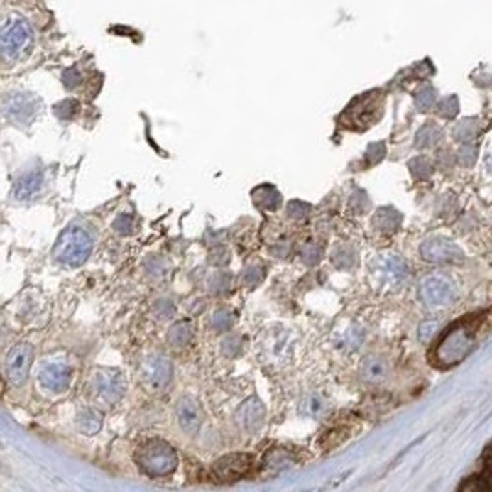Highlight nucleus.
Here are the masks:
<instances>
[{"instance_id":"obj_1","label":"nucleus","mask_w":492,"mask_h":492,"mask_svg":"<svg viewBox=\"0 0 492 492\" xmlns=\"http://www.w3.org/2000/svg\"><path fill=\"white\" fill-rule=\"evenodd\" d=\"M476 330H478L476 317L454 324L435 346L432 363L437 367H452V365L459 363L461 360H465L476 346Z\"/></svg>"},{"instance_id":"obj_2","label":"nucleus","mask_w":492,"mask_h":492,"mask_svg":"<svg viewBox=\"0 0 492 492\" xmlns=\"http://www.w3.org/2000/svg\"><path fill=\"white\" fill-rule=\"evenodd\" d=\"M92 251V238L89 236L87 231L80 227L65 229L60 234L58 242L54 247L55 260H60L61 264L70 266V268H78L91 256Z\"/></svg>"},{"instance_id":"obj_3","label":"nucleus","mask_w":492,"mask_h":492,"mask_svg":"<svg viewBox=\"0 0 492 492\" xmlns=\"http://www.w3.org/2000/svg\"><path fill=\"white\" fill-rule=\"evenodd\" d=\"M33 43V30L24 18H9L4 26L0 28V54L9 61L23 58Z\"/></svg>"},{"instance_id":"obj_4","label":"nucleus","mask_w":492,"mask_h":492,"mask_svg":"<svg viewBox=\"0 0 492 492\" xmlns=\"http://www.w3.org/2000/svg\"><path fill=\"white\" fill-rule=\"evenodd\" d=\"M137 463L150 476H168L177 466V454L164 441H150L137 452Z\"/></svg>"},{"instance_id":"obj_5","label":"nucleus","mask_w":492,"mask_h":492,"mask_svg":"<svg viewBox=\"0 0 492 492\" xmlns=\"http://www.w3.org/2000/svg\"><path fill=\"white\" fill-rule=\"evenodd\" d=\"M92 400H96L102 406H114L126 393V380H124L122 373L116 369H98L92 376L91 383Z\"/></svg>"},{"instance_id":"obj_6","label":"nucleus","mask_w":492,"mask_h":492,"mask_svg":"<svg viewBox=\"0 0 492 492\" xmlns=\"http://www.w3.org/2000/svg\"><path fill=\"white\" fill-rule=\"evenodd\" d=\"M172 380V363L166 356L153 354L141 367V382L150 393H160Z\"/></svg>"},{"instance_id":"obj_7","label":"nucleus","mask_w":492,"mask_h":492,"mask_svg":"<svg viewBox=\"0 0 492 492\" xmlns=\"http://www.w3.org/2000/svg\"><path fill=\"white\" fill-rule=\"evenodd\" d=\"M456 297L454 284L442 275H430L420 284V299L430 308H444Z\"/></svg>"},{"instance_id":"obj_8","label":"nucleus","mask_w":492,"mask_h":492,"mask_svg":"<svg viewBox=\"0 0 492 492\" xmlns=\"http://www.w3.org/2000/svg\"><path fill=\"white\" fill-rule=\"evenodd\" d=\"M420 256L432 264H456L465 258V253L447 238H430L420 246Z\"/></svg>"},{"instance_id":"obj_9","label":"nucleus","mask_w":492,"mask_h":492,"mask_svg":"<svg viewBox=\"0 0 492 492\" xmlns=\"http://www.w3.org/2000/svg\"><path fill=\"white\" fill-rule=\"evenodd\" d=\"M33 361V349L28 343H18L6 358V378L11 386H21L30 374Z\"/></svg>"},{"instance_id":"obj_10","label":"nucleus","mask_w":492,"mask_h":492,"mask_svg":"<svg viewBox=\"0 0 492 492\" xmlns=\"http://www.w3.org/2000/svg\"><path fill=\"white\" fill-rule=\"evenodd\" d=\"M253 466V457L249 454H229V456L219 457L214 463L212 470L219 479L224 481H234L244 476L249 474Z\"/></svg>"},{"instance_id":"obj_11","label":"nucleus","mask_w":492,"mask_h":492,"mask_svg":"<svg viewBox=\"0 0 492 492\" xmlns=\"http://www.w3.org/2000/svg\"><path fill=\"white\" fill-rule=\"evenodd\" d=\"M236 424L246 433H256L264 426L266 408L258 397H251L234 413Z\"/></svg>"},{"instance_id":"obj_12","label":"nucleus","mask_w":492,"mask_h":492,"mask_svg":"<svg viewBox=\"0 0 492 492\" xmlns=\"http://www.w3.org/2000/svg\"><path fill=\"white\" fill-rule=\"evenodd\" d=\"M408 273L406 262L398 255H386L376 262V277L383 286H398Z\"/></svg>"},{"instance_id":"obj_13","label":"nucleus","mask_w":492,"mask_h":492,"mask_svg":"<svg viewBox=\"0 0 492 492\" xmlns=\"http://www.w3.org/2000/svg\"><path fill=\"white\" fill-rule=\"evenodd\" d=\"M175 417H177L179 428L188 435H194L203 422V411H201L199 404L190 397H182L177 402Z\"/></svg>"},{"instance_id":"obj_14","label":"nucleus","mask_w":492,"mask_h":492,"mask_svg":"<svg viewBox=\"0 0 492 492\" xmlns=\"http://www.w3.org/2000/svg\"><path fill=\"white\" fill-rule=\"evenodd\" d=\"M41 383L46 389L54 393H63L69 389L70 378H72V371L69 365L65 363H48L41 369Z\"/></svg>"},{"instance_id":"obj_15","label":"nucleus","mask_w":492,"mask_h":492,"mask_svg":"<svg viewBox=\"0 0 492 492\" xmlns=\"http://www.w3.org/2000/svg\"><path fill=\"white\" fill-rule=\"evenodd\" d=\"M37 102L32 94H13L6 100V114L11 120L17 122H26L28 119H32L35 113Z\"/></svg>"},{"instance_id":"obj_16","label":"nucleus","mask_w":492,"mask_h":492,"mask_svg":"<svg viewBox=\"0 0 492 492\" xmlns=\"http://www.w3.org/2000/svg\"><path fill=\"white\" fill-rule=\"evenodd\" d=\"M376 96H374V92H371V94L363 96L361 100L356 102L354 105H352L351 109H349V116H351V122L356 124L358 128H363V126H369L373 120H376V114H374V111H376Z\"/></svg>"},{"instance_id":"obj_17","label":"nucleus","mask_w":492,"mask_h":492,"mask_svg":"<svg viewBox=\"0 0 492 492\" xmlns=\"http://www.w3.org/2000/svg\"><path fill=\"white\" fill-rule=\"evenodd\" d=\"M389 376L388 361L380 356H369L361 363V378L369 383H382Z\"/></svg>"},{"instance_id":"obj_18","label":"nucleus","mask_w":492,"mask_h":492,"mask_svg":"<svg viewBox=\"0 0 492 492\" xmlns=\"http://www.w3.org/2000/svg\"><path fill=\"white\" fill-rule=\"evenodd\" d=\"M41 187H43L41 173L30 172V173H26V175H23V177L18 179L17 185H15V188H13V194H15V197H17V199H21V201L32 199V197H35L37 194H39Z\"/></svg>"},{"instance_id":"obj_19","label":"nucleus","mask_w":492,"mask_h":492,"mask_svg":"<svg viewBox=\"0 0 492 492\" xmlns=\"http://www.w3.org/2000/svg\"><path fill=\"white\" fill-rule=\"evenodd\" d=\"M402 224V214L397 212L395 209H389V207H383L378 209L373 216V227L380 233H395Z\"/></svg>"},{"instance_id":"obj_20","label":"nucleus","mask_w":492,"mask_h":492,"mask_svg":"<svg viewBox=\"0 0 492 492\" xmlns=\"http://www.w3.org/2000/svg\"><path fill=\"white\" fill-rule=\"evenodd\" d=\"M253 201L258 209L264 210H277L280 205V194L277 188L269 187V185H262L256 190H253Z\"/></svg>"},{"instance_id":"obj_21","label":"nucleus","mask_w":492,"mask_h":492,"mask_svg":"<svg viewBox=\"0 0 492 492\" xmlns=\"http://www.w3.org/2000/svg\"><path fill=\"white\" fill-rule=\"evenodd\" d=\"M442 138V129L435 124H426L417 133V138H415V146L420 148V150H426V148L437 146Z\"/></svg>"},{"instance_id":"obj_22","label":"nucleus","mask_w":492,"mask_h":492,"mask_svg":"<svg viewBox=\"0 0 492 492\" xmlns=\"http://www.w3.org/2000/svg\"><path fill=\"white\" fill-rule=\"evenodd\" d=\"M192 336H194L192 324L188 321H179L168 330V343L175 349H181L192 341Z\"/></svg>"},{"instance_id":"obj_23","label":"nucleus","mask_w":492,"mask_h":492,"mask_svg":"<svg viewBox=\"0 0 492 492\" xmlns=\"http://www.w3.org/2000/svg\"><path fill=\"white\" fill-rule=\"evenodd\" d=\"M78 428L83 435H94L102 428V413L96 410H83L78 415Z\"/></svg>"},{"instance_id":"obj_24","label":"nucleus","mask_w":492,"mask_h":492,"mask_svg":"<svg viewBox=\"0 0 492 492\" xmlns=\"http://www.w3.org/2000/svg\"><path fill=\"white\" fill-rule=\"evenodd\" d=\"M328 404L321 395H310L306 397L301 404V411L306 415V417H319L327 411Z\"/></svg>"},{"instance_id":"obj_25","label":"nucleus","mask_w":492,"mask_h":492,"mask_svg":"<svg viewBox=\"0 0 492 492\" xmlns=\"http://www.w3.org/2000/svg\"><path fill=\"white\" fill-rule=\"evenodd\" d=\"M233 324L234 315L233 312L227 310V308H219V310L212 315V319H210V327L214 328L216 332H227V330L233 328Z\"/></svg>"},{"instance_id":"obj_26","label":"nucleus","mask_w":492,"mask_h":492,"mask_svg":"<svg viewBox=\"0 0 492 492\" xmlns=\"http://www.w3.org/2000/svg\"><path fill=\"white\" fill-rule=\"evenodd\" d=\"M478 131H479V126L476 120H465V122H461L459 126H457L456 131H454V137H456V141L459 142H470V141H474Z\"/></svg>"},{"instance_id":"obj_27","label":"nucleus","mask_w":492,"mask_h":492,"mask_svg":"<svg viewBox=\"0 0 492 492\" xmlns=\"http://www.w3.org/2000/svg\"><path fill=\"white\" fill-rule=\"evenodd\" d=\"M334 264L339 269H351L356 262V253L352 247L343 246L334 253Z\"/></svg>"},{"instance_id":"obj_28","label":"nucleus","mask_w":492,"mask_h":492,"mask_svg":"<svg viewBox=\"0 0 492 492\" xmlns=\"http://www.w3.org/2000/svg\"><path fill=\"white\" fill-rule=\"evenodd\" d=\"M410 170L415 179H428L433 173V164L426 157H417L410 160Z\"/></svg>"},{"instance_id":"obj_29","label":"nucleus","mask_w":492,"mask_h":492,"mask_svg":"<svg viewBox=\"0 0 492 492\" xmlns=\"http://www.w3.org/2000/svg\"><path fill=\"white\" fill-rule=\"evenodd\" d=\"M231 286V277L225 271H216L209 280V290L212 293H225Z\"/></svg>"},{"instance_id":"obj_30","label":"nucleus","mask_w":492,"mask_h":492,"mask_svg":"<svg viewBox=\"0 0 492 492\" xmlns=\"http://www.w3.org/2000/svg\"><path fill=\"white\" fill-rule=\"evenodd\" d=\"M222 352H224L227 358H236V356L242 352V339L238 336H234V334L227 336L224 341H222Z\"/></svg>"},{"instance_id":"obj_31","label":"nucleus","mask_w":492,"mask_h":492,"mask_svg":"<svg viewBox=\"0 0 492 492\" xmlns=\"http://www.w3.org/2000/svg\"><path fill=\"white\" fill-rule=\"evenodd\" d=\"M264 278V268L262 266H249L242 273V284L244 286H256L262 283Z\"/></svg>"},{"instance_id":"obj_32","label":"nucleus","mask_w":492,"mask_h":492,"mask_svg":"<svg viewBox=\"0 0 492 492\" xmlns=\"http://www.w3.org/2000/svg\"><path fill=\"white\" fill-rule=\"evenodd\" d=\"M435 100H437L435 91H433L432 87H426V89H422V91L417 94V107H419V111H428L432 109Z\"/></svg>"},{"instance_id":"obj_33","label":"nucleus","mask_w":492,"mask_h":492,"mask_svg":"<svg viewBox=\"0 0 492 492\" xmlns=\"http://www.w3.org/2000/svg\"><path fill=\"white\" fill-rule=\"evenodd\" d=\"M321 255H323V251H321L319 246H315V244H308V246L302 247L301 251V258L305 264L308 266H314L317 264L321 260Z\"/></svg>"},{"instance_id":"obj_34","label":"nucleus","mask_w":492,"mask_h":492,"mask_svg":"<svg viewBox=\"0 0 492 492\" xmlns=\"http://www.w3.org/2000/svg\"><path fill=\"white\" fill-rule=\"evenodd\" d=\"M439 323L437 321H426L419 327V339L422 343H430L433 339V336L437 334Z\"/></svg>"},{"instance_id":"obj_35","label":"nucleus","mask_w":492,"mask_h":492,"mask_svg":"<svg viewBox=\"0 0 492 492\" xmlns=\"http://www.w3.org/2000/svg\"><path fill=\"white\" fill-rule=\"evenodd\" d=\"M288 214H290V218L305 219L306 216L310 214V205L301 203V201H292V203L288 205Z\"/></svg>"},{"instance_id":"obj_36","label":"nucleus","mask_w":492,"mask_h":492,"mask_svg":"<svg viewBox=\"0 0 492 492\" xmlns=\"http://www.w3.org/2000/svg\"><path fill=\"white\" fill-rule=\"evenodd\" d=\"M114 231L120 234H131L133 233V216L131 214H122L114 219L113 224Z\"/></svg>"},{"instance_id":"obj_37","label":"nucleus","mask_w":492,"mask_h":492,"mask_svg":"<svg viewBox=\"0 0 492 492\" xmlns=\"http://www.w3.org/2000/svg\"><path fill=\"white\" fill-rule=\"evenodd\" d=\"M229 260H231V255H229V251L225 249V247H212V251H210V256H209L210 264L225 266V264H229Z\"/></svg>"},{"instance_id":"obj_38","label":"nucleus","mask_w":492,"mask_h":492,"mask_svg":"<svg viewBox=\"0 0 492 492\" xmlns=\"http://www.w3.org/2000/svg\"><path fill=\"white\" fill-rule=\"evenodd\" d=\"M478 155H476V148L470 146V144H465V146L459 150V163L463 166H472L476 163Z\"/></svg>"},{"instance_id":"obj_39","label":"nucleus","mask_w":492,"mask_h":492,"mask_svg":"<svg viewBox=\"0 0 492 492\" xmlns=\"http://www.w3.org/2000/svg\"><path fill=\"white\" fill-rule=\"evenodd\" d=\"M457 111H459V104H457L456 96H452V98H448V100H444L441 104V114L447 116V119H454Z\"/></svg>"},{"instance_id":"obj_40","label":"nucleus","mask_w":492,"mask_h":492,"mask_svg":"<svg viewBox=\"0 0 492 492\" xmlns=\"http://www.w3.org/2000/svg\"><path fill=\"white\" fill-rule=\"evenodd\" d=\"M386 155V146L383 144H373V146L367 150V159H369V164L373 163H380Z\"/></svg>"},{"instance_id":"obj_41","label":"nucleus","mask_w":492,"mask_h":492,"mask_svg":"<svg viewBox=\"0 0 492 492\" xmlns=\"http://www.w3.org/2000/svg\"><path fill=\"white\" fill-rule=\"evenodd\" d=\"M76 107H78L76 102H65V104L58 105V114H60L61 119H69V116H72L76 113Z\"/></svg>"},{"instance_id":"obj_42","label":"nucleus","mask_w":492,"mask_h":492,"mask_svg":"<svg viewBox=\"0 0 492 492\" xmlns=\"http://www.w3.org/2000/svg\"><path fill=\"white\" fill-rule=\"evenodd\" d=\"M351 203H358V207H354V212H365V209L369 207V199H367V196H365L363 192H356L354 196H352Z\"/></svg>"},{"instance_id":"obj_43","label":"nucleus","mask_w":492,"mask_h":492,"mask_svg":"<svg viewBox=\"0 0 492 492\" xmlns=\"http://www.w3.org/2000/svg\"><path fill=\"white\" fill-rule=\"evenodd\" d=\"M155 312H157V315H159L160 319H164V317H172L173 315V305L172 302H168V301H160L159 305H157V308H155Z\"/></svg>"}]
</instances>
